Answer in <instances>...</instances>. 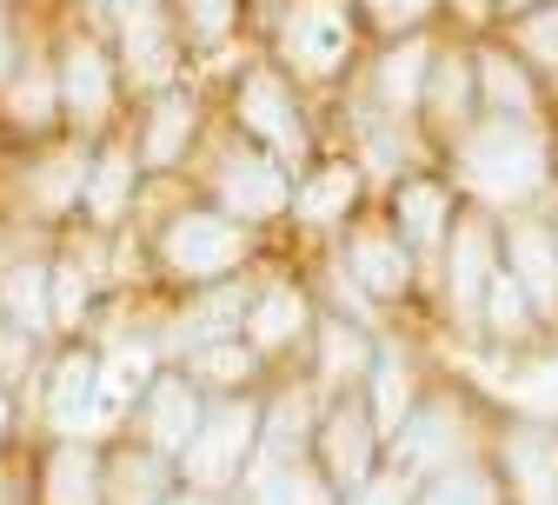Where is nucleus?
I'll list each match as a JSON object with an SVG mask.
<instances>
[{
	"instance_id": "1",
	"label": "nucleus",
	"mask_w": 558,
	"mask_h": 505,
	"mask_svg": "<svg viewBox=\"0 0 558 505\" xmlns=\"http://www.w3.org/2000/svg\"><path fill=\"white\" fill-rule=\"evenodd\" d=\"M446 180L459 187V200L485 206V213H519V206H545L558 187V140L551 120H499L478 113L465 133L446 140Z\"/></svg>"
},
{
	"instance_id": "2",
	"label": "nucleus",
	"mask_w": 558,
	"mask_h": 505,
	"mask_svg": "<svg viewBox=\"0 0 558 505\" xmlns=\"http://www.w3.org/2000/svg\"><path fill=\"white\" fill-rule=\"evenodd\" d=\"M272 60L287 67L293 81H339L366 60V21L353 0H279L272 21Z\"/></svg>"
},
{
	"instance_id": "3",
	"label": "nucleus",
	"mask_w": 558,
	"mask_h": 505,
	"mask_svg": "<svg viewBox=\"0 0 558 505\" xmlns=\"http://www.w3.org/2000/svg\"><path fill=\"white\" fill-rule=\"evenodd\" d=\"M478 432H485V419H478V406L465 393H418V406L386 440V466L418 485V479H433L446 466L478 459Z\"/></svg>"
},
{
	"instance_id": "4",
	"label": "nucleus",
	"mask_w": 558,
	"mask_h": 505,
	"mask_svg": "<svg viewBox=\"0 0 558 505\" xmlns=\"http://www.w3.org/2000/svg\"><path fill=\"white\" fill-rule=\"evenodd\" d=\"M233 127L253 147H266L279 167H313V127H306V107H300V81L272 53L253 60L233 81Z\"/></svg>"
},
{
	"instance_id": "5",
	"label": "nucleus",
	"mask_w": 558,
	"mask_h": 505,
	"mask_svg": "<svg viewBox=\"0 0 558 505\" xmlns=\"http://www.w3.org/2000/svg\"><path fill=\"white\" fill-rule=\"evenodd\" d=\"M259 419H266V399H253V393H220V399H206L199 432L186 440V453L173 459L180 479H186L193 492H227L233 479H246L253 459H259Z\"/></svg>"
},
{
	"instance_id": "6",
	"label": "nucleus",
	"mask_w": 558,
	"mask_h": 505,
	"mask_svg": "<svg viewBox=\"0 0 558 505\" xmlns=\"http://www.w3.org/2000/svg\"><path fill=\"white\" fill-rule=\"evenodd\" d=\"M246 233L253 227H240L233 213H220L214 200H199V206H180L173 220L154 233V260L173 279H186V286H227L246 266V253H253Z\"/></svg>"
},
{
	"instance_id": "7",
	"label": "nucleus",
	"mask_w": 558,
	"mask_h": 505,
	"mask_svg": "<svg viewBox=\"0 0 558 505\" xmlns=\"http://www.w3.org/2000/svg\"><path fill=\"white\" fill-rule=\"evenodd\" d=\"M53 81H60V113H66V133L74 140H94L107 133L113 107H120V53H113V34H66L60 53H53Z\"/></svg>"
},
{
	"instance_id": "8",
	"label": "nucleus",
	"mask_w": 558,
	"mask_h": 505,
	"mask_svg": "<svg viewBox=\"0 0 558 505\" xmlns=\"http://www.w3.org/2000/svg\"><path fill=\"white\" fill-rule=\"evenodd\" d=\"M313 466L326 472L332 492H353V485H366L373 472H386V425L373 419L366 386L332 393V399L319 406V425H313Z\"/></svg>"
},
{
	"instance_id": "9",
	"label": "nucleus",
	"mask_w": 558,
	"mask_h": 505,
	"mask_svg": "<svg viewBox=\"0 0 558 505\" xmlns=\"http://www.w3.org/2000/svg\"><path fill=\"white\" fill-rule=\"evenodd\" d=\"M439 279H446V313L478 333V306L485 293H493V279H499V213H485V206H459V220L446 233V253H439Z\"/></svg>"
},
{
	"instance_id": "10",
	"label": "nucleus",
	"mask_w": 558,
	"mask_h": 505,
	"mask_svg": "<svg viewBox=\"0 0 558 505\" xmlns=\"http://www.w3.org/2000/svg\"><path fill=\"white\" fill-rule=\"evenodd\" d=\"M206 200L220 213H233L240 227H266L279 213H293V167H279L266 147L240 140V147H227L214 160V173H206Z\"/></svg>"
},
{
	"instance_id": "11",
	"label": "nucleus",
	"mask_w": 558,
	"mask_h": 505,
	"mask_svg": "<svg viewBox=\"0 0 558 505\" xmlns=\"http://www.w3.org/2000/svg\"><path fill=\"white\" fill-rule=\"evenodd\" d=\"M499 266L519 279L532 313L545 326H558V213H551V200L499 213Z\"/></svg>"
},
{
	"instance_id": "12",
	"label": "nucleus",
	"mask_w": 558,
	"mask_h": 505,
	"mask_svg": "<svg viewBox=\"0 0 558 505\" xmlns=\"http://www.w3.org/2000/svg\"><path fill=\"white\" fill-rule=\"evenodd\" d=\"M433 47L439 34H399V40H379L366 47V67H360V113H379V120H412L418 127V100H426V74H433Z\"/></svg>"
},
{
	"instance_id": "13",
	"label": "nucleus",
	"mask_w": 558,
	"mask_h": 505,
	"mask_svg": "<svg viewBox=\"0 0 558 505\" xmlns=\"http://www.w3.org/2000/svg\"><path fill=\"white\" fill-rule=\"evenodd\" d=\"M459 206H465L459 187H452L446 173H433V167H412V173H399V180L386 187V220H392V233L412 247L418 266H439Z\"/></svg>"
},
{
	"instance_id": "14",
	"label": "nucleus",
	"mask_w": 558,
	"mask_h": 505,
	"mask_svg": "<svg viewBox=\"0 0 558 505\" xmlns=\"http://www.w3.org/2000/svg\"><path fill=\"white\" fill-rule=\"evenodd\" d=\"M339 273L353 279L360 300L392 306V300L412 293L418 260H412V247L392 233V220H353V227H345V240H339Z\"/></svg>"
},
{
	"instance_id": "15",
	"label": "nucleus",
	"mask_w": 558,
	"mask_h": 505,
	"mask_svg": "<svg viewBox=\"0 0 558 505\" xmlns=\"http://www.w3.org/2000/svg\"><path fill=\"white\" fill-rule=\"evenodd\" d=\"M478 113H485V107H478V60H472V40L439 34L433 74H426V100H418V133L446 147V140L465 133Z\"/></svg>"
},
{
	"instance_id": "16",
	"label": "nucleus",
	"mask_w": 558,
	"mask_h": 505,
	"mask_svg": "<svg viewBox=\"0 0 558 505\" xmlns=\"http://www.w3.org/2000/svg\"><path fill=\"white\" fill-rule=\"evenodd\" d=\"M206 393L186 366H160L147 386H140V399H133V419H140V446H154V453H167V459H180L186 453V440L199 432V419H206Z\"/></svg>"
},
{
	"instance_id": "17",
	"label": "nucleus",
	"mask_w": 558,
	"mask_h": 505,
	"mask_svg": "<svg viewBox=\"0 0 558 505\" xmlns=\"http://www.w3.org/2000/svg\"><path fill=\"white\" fill-rule=\"evenodd\" d=\"M493 472L506 485V505H558V425L551 419H506Z\"/></svg>"
},
{
	"instance_id": "18",
	"label": "nucleus",
	"mask_w": 558,
	"mask_h": 505,
	"mask_svg": "<svg viewBox=\"0 0 558 505\" xmlns=\"http://www.w3.org/2000/svg\"><path fill=\"white\" fill-rule=\"evenodd\" d=\"M472 60H478V107H485V113H499V120H545V113H551L545 81L512 53L506 34L472 40Z\"/></svg>"
},
{
	"instance_id": "19",
	"label": "nucleus",
	"mask_w": 558,
	"mask_h": 505,
	"mask_svg": "<svg viewBox=\"0 0 558 505\" xmlns=\"http://www.w3.org/2000/svg\"><path fill=\"white\" fill-rule=\"evenodd\" d=\"M193 140H199V94L180 87V81L147 94V107H140V133H133L140 167H147V173H173L193 154Z\"/></svg>"
},
{
	"instance_id": "20",
	"label": "nucleus",
	"mask_w": 558,
	"mask_h": 505,
	"mask_svg": "<svg viewBox=\"0 0 558 505\" xmlns=\"http://www.w3.org/2000/svg\"><path fill=\"white\" fill-rule=\"evenodd\" d=\"M100 366H107V352H94V346H66L53 359V373H47V425L60 432V440H87V432L100 425Z\"/></svg>"
},
{
	"instance_id": "21",
	"label": "nucleus",
	"mask_w": 558,
	"mask_h": 505,
	"mask_svg": "<svg viewBox=\"0 0 558 505\" xmlns=\"http://www.w3.org/2000/svg\"><path fill=\"white\" fill-rule=\"evenodd\" d=\"M113 53H120V74L140 87V94H160V87H173L180 81V60H186V47H180V34H173V14H126V21H113Z\"/></svg>"
},
{
	"instance_id": "22",
	"label": "nucleus",
	"mask_w": 558,
	"mask_h": 505,
	"mask_svg": "<svg viewBox=\"0 0 558 505\" xmlns=\"http://www.w3.org/2000/svg\"><path fill=\"white\" fill-rule=\"evenodd\" d=\"M140 180H147V167H140V147H133V140H107V147H94V160H87V193H81V213H87L94 233H113V227L126 220Z\"/></svg>"
},
{
	"instance_id": "23",
	"label": "nucleus",
	"mask_w": 558,
	"mask_h": 505,
	"mask_svg": "<svg viewBox=\"0 0 558 505\" xmlns=\"http://www.w3.org/2000/svg\"><path fill=\"white\" fill-rule=\"evenodd\" d=\"M366 200V167L360 160H313L293 187L300 227H353Z\"/></svg>"
},
{
	"instance_id": "24",
	"label": "nucleus",
	"mask_w": 558,
	"mask_h": 505,
	"mask_svg": "<svg viewBox=\"0 0 558 505\" xmlns=\"http://www.w3.org/2000/svg\"><path fill=\"white\" fill-rule=\"evenodd\" d=\"M313 320H319V306L306 300V286H293V279H272V286H259L253 293V306H246V346L259 352V359H272V352H287V346H300V333H313Z\"/></svg>"
},
{
	"instance_id": "25",
	"label": "nucleus",
	"mask_w": 558,
	"mask_h": 505,
	"mask_svg": "<svg viewBox=\"0 0 558 505\" xmlns=\"http://www.w3.org/2000/svg\"><path fill=\"white\" fill-rule=\"evenodd\" d=\"M0 107H8V127L14 133H27V140H47V133H60L66 127V113H60V81H53V53H21V67H14V81L0 87Z\"/></svg>"
},
{
	"instance_id": "26",
	"label": "nucleus",
	"mask_w": 558,
	"mask_h": 505,
	"mask_svg": "<svg viewBox=\"0 0 558 505\" xmlns=\"http://www.w3.org/2000/svg\"><path fill=\"white\" fill-rule=\"evenodd\" d=\"M313 352H319L326 393H353V386H366V373H373L379 339H373V326H353V313H319V320H313Z\"/></svg>"
},
{
	"instance_id": "27",
	"label": "nucleus",
	"mask_w": 558,
	"mask_h": 505,
	"mask_svg": "<svg viewBox=\"0 0 558 505\" xmlns=\"http://www.w3.org/2000/svg\"><path fill=\"white\" fill-rule=\"evenodd\" d=\"M0 326L21 339L53 333V260H14L0 273Z\"/></svg>"
},
{
	"instance_id": "28",
	"label": "nucleus",
	"mask_w": 558,
	"mask_h": 505,
	"mask_svg": "<svg viewBox=\"0 0 558 505\" xmlns=\"http://www.w3.org/2000/svg\"><path fill=\"white\" fill-rule=\"evenodd\" d=\"M40 505H107V472L87 440H60L40 466Z\"/></svg>"
},
{
	"instance_id": "29",
	"label": "nucleus",
	"mask_w": 558,
	"mask_h": 505,
	"mask_svg": "<svg viewBox=\"0 0 558 505\" xmlns=\"http://www.w3.org/2000/svg\"><path fill=\"white\" fill-rule=\"evenodd\" d=\"M100 472H107V505H160L167 492H173V459L167 453H154V446H120V453H107L100 459Z\"/></svg>"
},
{
	"instance_id": "30",
	"label": "nucleus",
	"mask_w": 558,
	"mask_h": 505,
	"mask_svg": "<svg viewBox=\"0 0 558 505\" xmlns=\"http://www.w3.org/2000/svg\"><path fill=\"white\" fill-rule=\"evenodd\" d=\"M551 326L532 313V300L519 293V279L499 266V279H493V293H485V306H478V339L485 346H499V352H512V346H538Z\"/></svg>"
},
{
	"instance_id": "31",
	"label": "nucleus",
	"mask_w": 558,
	"mask_h": 505,
	"mask_svg": "<svg viewBox=\"0 0 558 505\" xmlns=\"http://www.w3.org/2000/svg\"><path fill=\"white\" fill-rule=\"evenodd\" d=\"M87 160H94V147H47V154H34L27 200L40 213H74L81 193H87Z\"/></svg>"
},
{
	"instance_id": "32",
	"label": "nucleus",
	"mask_w": 558,
	"mask_h": 505,
	"mask_svg": "<svg viewBox=\"0 0 558 505\" xmlns=\"http://www.w3.org/2000/svg\"><path fill=\"white\" fill-rule=\"evenodd\" d=\"M167 14H173V34L186 53H220L246 27V0H173Z\"/></svg>"
},
{
	"instance_id": "33",
	"label": "nucleus",
	"mask_w": 558,
	"mask_h": 505,
	"mask_svg": "<svg viewBox=\"0 0 558 505\" xmlns=\"http://www.w3.org/2000/svg\"><path fill=\"white\" fill-rule=\"evenodd\" d=\"M180 366L220 399V393H246V380L259 373V352L246 346V333H233V339H214V346H193Z\"/></svg>"
},
{
	"instance_id": "34",
	"label": "nucleus",
	"mask_w": 558,
	"mask_h": 505,
	"mask_svg": "<svg viewBox=\"0 0 558 505\" xmlns=\"http://www.w3.org/2000/svg\"><path fill=\"white\" fill-rule=\"evenodd\" d=\"M412 505H506V485L485 459H465V466H446L433 479H418Z\"/></svg>"
},
{
	"instance_id": "35",
	"label": "nucleus",
	"mask_w": 558,
	"mask_h": 505,
	"mask_svg": "<svg viewBox=\"0 0 558 505\" xmlns=\"http://www.w3.org/2000/svg\"><path fill=\"white\" fill-rule=\"evenodd\" d=\"M366 406H373V419L386 425V440L399 432V419L418 406V380H412V366L392 352V346H379V359H373V373H366Z\"/></svg>"
},
{
	"instance_id": "36",
	"label": "nucleus",
	"mask_w": 558,
	"mask_h": 505,
	"mask_svg": "<svg viewBox=\"0 0 558 505\" xmlns=\"http://www.w3.org/2000/svg\"><path fill=\"white\" fill-rule=\"evenodd\" d=\"M499 34L512 40V53L532 67L538 81H558V0H545V8H532L519 21H506Z\"/></svg>"
},
{
	"instance_id": "37",
	"label": "nucleus",
	"mask_w": 558,
	"mask_h": 505,
	"mask_svg": "<svg viewBox=\"0 0 558 505\" xmlns=\"http://www.w3.org/2000/svg\"><path fill=\"white\" fill-rule=\"evenodd\" d=\"M246 505H339V492L326 485L319 466H279V472H253Z\"/></svg>"
},
{
	"instance_id": "38",
	"label": "nucleus",
	"mask_w": 558,
	"mask_h": 505,
	"mask_svg": "<svg viewBox=\"0 0 558 505\" xmlns=\"http://www.w3.org/2000/svg\"><path fill=\"white\" fill-rule=\"evenodd\" d=\"M373 40H399V34H426L439 21V0H353Z\"/></svg>"
},
{
	"instance_id": "39",
	"label": "nucleus",
	"mask_w": 558,
	"mask_h": 505,
	"mask_svg": "<svg viewBox=\"0 0 558 505\" xmlns=\"http://www.w3.org/2000/svg\"><path fill=\"white\" fill-rule=\"evenodd\" d=\"M87 300H94V266L81 253H60L53 260V326L74 333L87 320Z\"/></svg>"
},
{
	"instance_id": "40",
	"label": "nucleus",
	"mask_w": 558,
	"mask_h": 505,
	"mask_svg": "<svg viewBox=\"0 0 558 505\" xmlns=\"http://www.w3.org/2000/svg\"><path fill=\"white\" fill-rule=\"evenodd\" d=\"M339 505H412V479H399V472L386 466V472H373L366 485H353Z\"/></svg>"
},
{
	"instance_id": "41",
	"label": "nucleus",
	"mask_w": 558,
	"mask_h": 505,
	"mask_svg": "<svg viewBox=\"0 0 558 505\" xmlns=\"http://www.w3.org/2000/svg\"><path fill=\"white\" fill-rule=\"evenodd\" d=\"M173 0H107V14L113 21H126V14H167Z\"/></svg>"
},
{
	"instance_id": "42",
	"label": "nucleus",
	"mask_w": 558,
	"mask_h": 505,
	"mask_svg": "<svg viewBox=\"0 0 558 505\" xmlns=\"http://www.w3.org/2000/svg\"><path fill=\"white\" fill-rule=\"evenodd\" d=\"M493 8H499V27H506V21H519V14H532V8H545V0H493Z\"/></svg>"
},
{
	"instance_id": "43",
	"label": "nucleus",
	"mask_w": 558,
	"mask_h": 505,
	"mask_svg": "<svg viewBox=\"0 0 558 505\" xmlns=\"http://www.w3.org/2000/svg\"><path fill=\"white\" fill-rule=\"evenodd\" d=\"M160 505H214V492H193V485H186V492H167Z\"/></svg>"
}]
</instances>
